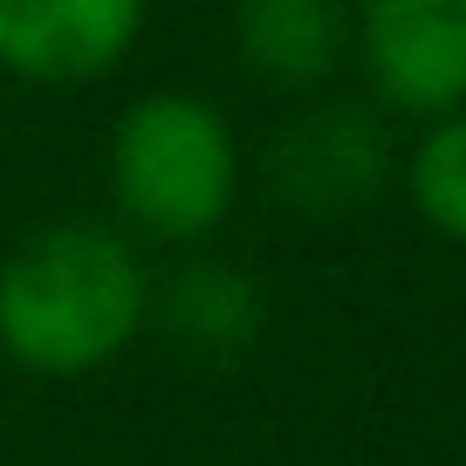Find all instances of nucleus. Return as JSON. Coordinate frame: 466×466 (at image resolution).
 I'll return each mask as SVG.
<instances>
[{
    "label": "nucleus",
    "instance_id": "obj_1",
    "mask_svg": "<svg viewBox=\"0 0 466 466\" xmlns=\"http://www.w3.org/2000/svg\"><path fill=\"white\" fill-rule=\"evenodd\" d=\"M158 275L110 219H48L0 261V357L28 378H96L151 329Z\"/></svg>",
    "mask_w": 466,
    "mask_h": 466
},
{
    "label": "nucleus",
    "instance_id": "obj_2",
    "mask_svg": "<svg viewBox=\"0 0 466 466\" xmlns=\"http://www.w3.org/2000/svg\"><path fill=\"white\" fill-rule=\"evenodd\" d=\"M110 206L137 248H199L240 206L248 151L233 116L199 89H145L116 110L103 145Z\"/></svg>",
    "mask_w": 466,
    "mask_h": 466
},
{
    "label": "nucleus",
    "instance_id": "obj_3",
    "mask_svg": "<svg viewBox=\"0 0 466 466\" xmlns=\"http://www.w3.org/2000/svg\"><path fill=\"white\" fill-rule=\"evenodd\" d=\"M350 62L391 116L466 110V0H350Z\"/></svg>",
    "mask_w": 466,
    "mask_h": 466
},
{
    "label": "nucleus",
    "instance_id": "obj_4",
    "mask_svg": "<svg viewBox=\"0 0 466 466\" xmlns=\"http://www.w3.org/2000/svg\"><path fill=\"white\" fill-rule=\"evenodd\" d=\"M151 0H0V76L89 89L131 62Z\"/></svg>",
    "mask_w": 466,
    "mask_h": 466
},
{
    "label": "nucleus",
    "instance_id": "obj_5",
    "mask_svg": "<svg viewBox=\"0 0 466 466\" xmlns=\"http://www.w3.org/2000/svg\"><path fill=\"white\" fill-rule=\"evenodd\" d=\"M391 178L384 116L364 103H309L268 145V192L295 213H350L370 206Z\"/></svg>",
    "mask_w": 466,
    "mask_h": 466
},
{
    "label": "nucleus",
    "instance_id": "obj_6",
    "mask_svg": "<svg viewBox=\"0 0 466 466\" xmlns=\"http://www.w3.org/2000/svg\"><path fill=\"white\" fill-rule=\"evenodd\" d=\"M233 56L281 96H316L350 62V0H233Z\"/></svg>",
    "mask_w": 466,
    "mask_h": 466
},
{
    "label": "nucleus",
    "instance_id": "obj_7",
    "mask_svg": "<svg viewBox=\"0 0 466 466\" xmlns=\"http://www.w3.org/2000/svg\"><path fill=\"white\" fill-rule=\"evenodd\" d=\"M151 322H165V336H172L186 357H240V350H254V336H261L268 322V302H261V281L248 275V268L233 261H186L172 281H158V302H151Z\"/></svg>",
    "mask_w": 466,
    "mask_h": 466
},
{
    "label": "nucleus",
    "instance_id": "obj_8",
    "mask_svg": "<svg viewBox=\"0 0 466 466\" xmlns=\"http://www.w3.org/2000/svg\"><path fill=\"white\" fill-rule=\"evenodd\" d=\"M405 199L439 240L466 248V110L425 124L405 151Z\"/></svg>",
    "mask_w": 466,
    "mask_h": 466
}]
</instances>
